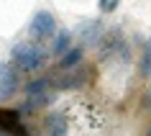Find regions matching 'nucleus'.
<instances>
[{
  "label": "nucleus",
  "instance_id": "nucleus-8",
  "mask_svg": "<svg viewBox=\"0 0 151 136\" xmlns=\"http://www.w3.org/2000/svg\"><path fill=\"white\" fill-rule=\"evenodd\" d=\"M87 80V72H72L69 69V75H64L62 80H59V88H64V90H72V88H80L82 82Z\"/></svg>",
  "mask_w": 151,
  "mask_h": 136
},
{
  "label": "nucleus",
  "instance_id": "nucleus-1",
  "mask_svg": "<svg viewBox=\"0 0 151 136\" xmlns=\"http://www.w3.org/2000/svg\"><path fill=\"white\" fill-rule=\"evenodd\" d=\"M10 56L21 69H41L46 64V51L36 44H16L10 49Z\"/></svg>",
  "mask_w": 151,
  "mask_h": 136
},
{
  "label": "nucleus",
  "instance_id": "nucleus-6",
  "mask_svg": "<svg viewBox=\"0 0 151 136\" xmlns=\"http://www.w3.org/2000/svg\"><path fill=\"white\" fill-rule=\"evenodd\" d=\"M69 49H72V33L67 31V28H59V31H56L54 44H51V51H54L56 56H64Z\"/></svg>",
  "mask_w": 151,
  "mask_h": 136
},
{
  "label": "nucleus",
  "instance_id": "nucleus-11",
  "mask_svg": "<svg viewBox=\"0 0 151 136\" xmlns=\"http://www.w3.org/2000/svg\"><path fill=\"white\" fill-rule=\"evenodd\" d=\"M118 3L120 0H100V10L103 13H113V10L118 8Z\"/></svg>",
  "mask_w": 151,
  "mask_h": 136
},
{
  "label": "nucleus",
  "instance_id": "nucleus-13",
  "mask_svg": "<svg viewBox=\"0 0 151 136\" xmlns=\"http://www.w3.org/2000/svg\"><path fill=\"white\" fill-rule=\"evenodd\" d=\"M149 136H151V134H149Z\"/></svg>",
  "mask_w": 151,
  "mask_h": 136
},
{
  "label": "nucleus",
  "instance_id": "nucleus-7",
  "mask_svg": "<svg viewBox=\"0 0 151 136\" xmlns=\"http://www.w3.org/2000/svg\"><path fill=\"white\" fill-rule=\"evenodd\" d=\"M82 54H85V51H82V46H72L69 51H67V54L59 59V69H62V72H69V69H74V67L82 62Z\"/></svg>",
  "mask_w": 151,
  "mask_h": 136
},
{
  "label": "nucleus",
  "instance_id": "nucleus-12",
  "mask_svg": "<svg viewBox=\"0 0 151 136\" xmlns=\"http://www.w3.org/2000/svg\"><path fill=\"white\" fill-rule=\"evenodd\" d=\"M0 136H8V134H0Z\"/></svg>",
  "mask_w": 151,
  "mask_h": 136
},
{
  "label": "nucleus",
  "instance_id": "nucleus-4",
  "mask_svg": "<svg viewBox=\"0 0 151 136\" xmlns=\"http://www.w3.org/2000/svg\"><path fill=\"white\" fill-rule=\"evenodd\" d=\"M18 90V72L16 67L0 62V100H10Z\"/></svg>",
  "mask_w": 151,
  "mask_h": 136
},
{
  "label": "nucleus",
  "instance_id": "nucleus-10",
  "mask_svg": "<svg viewBox=\"0 0 151 136\" xmlns=\"http://www.w3.org/2000/svg\"><path fill=\"white\" fill-rule=\"evenodd\" d=\"M141 75L143 77L151 75V39L146 41V49H143V56H141Z\"/></svg>",
  "mask_w": 151,
  "mask_h": 136
},
{
  "label": "nucleus",
  "instance_id": "nucleus-2",
  "mask_svg": "<svg viewBox=\"0 0 151 136\" xmlns=\"http://www.w3.org/2000/svg\"><path fill=\"white\" fill-rule=\"evenodd\" d=\"M28 33H31V36H33L36 41H41V39H49V36H54V33H56V18L51 16L49 10H39V13H33Z\"/></svg>",
  "mask_w": 151,
  "mask_h": 136
},
{
  "label": "nucleus",
  "instance_id": "nucleus-5",
  "mask_svg": "<svg viewBox=\"0 0 151 136\" xmlns=\"http://www.w3.org/2000/svg\"><path fill=\"white\" fill-rule=\"evenodd\" d=\"M77 36L85 46H97L105 36V23L103 21H85V23L77 28Z\"/></svg>",
  "mask_w": 151,
  "mask_h": 136
},
{
  "label": "nucleus",
  "instance_id": "nucleus-9",
  "mask_svg": "<svg viewBox=\"0 0 151 136\" xmlns=\"http://www.w3.org/2000/svg\"><path fill=\"white\" fill-rule=\"evenodd\" d=\"M46 126H49V134H51V136H64V131H67L64 118H62V116H54V113L46 118Z\"/></svg>",
  "mask_w": 151,
  "mask_h": 136
},
{
  "label": "nucleus",
  "instance_id": "nucleus-3",
  "mask_svg": "<svg viewBox=\"0 0 151 136\" xmlns=\"http://www.w3.org/2000/svg\"><path fill=\"white\" fill-rule=\"evenodd\" d=\"M26 93H28V105H26V108H31V105H49L51 100H54L51 82H49V80H33V82H28Z\"/></svg>",
  "mask_w": 151,
  "mask_h": 136
}]
</instances>
